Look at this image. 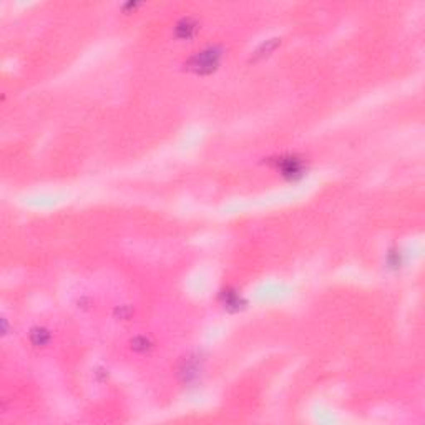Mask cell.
I'll return each instance as SVG.
<instances>
[{
  "mask_svg": "<svg viewBox=\"0 0 425 425\" xmlns=\"http://www.w3.org/2000/svg\"><path fill=\"white\" fill-rule=\"evenodd\" d=\"M239 302H241V299H239L238 294H231V292H226L224 304L228 305V308H238Z\"/></svg>",
  "mask_w": 425,
  "mask_h": 425,
  "instance_id": "5",
  "label": "cell"
},
{
  "mask_svg": "<svg viewBox=\"0 0 425 425\" xmlns=\"http://www.w3.org/2000/svg\"><path fill=\"white\" fill-rule=\"evenodd\" d=\"M49 339H50V334L46 332L45 329H33L32 330V342L35 344V345H45L46 342H49Z\"/></svg>",
  "mask_w": 425,
  "mask_h": 425,
  "instance_id": "4",
  "label": "cell"
},
{
  "mask_svg": "<svg viewBox=\"0 0 425 425\" xmlns=\"http://www.w3.org/2000/svg\"><path fill=\"white\" fill-rule=\"evenodd\" d=\"M219 58H221V52L218 49H206L203 52H198L195 57H191L188 66L195 73L204 75V73H211L212 70H216V66L219 65Z\"/></svg>",
  "mask_w": 425,
  "mask_h": 425,
  "instance_id": "1",
  "label": "cell"
},
{
  "mask_svg": "<svg viewBox=\"0 0 425 425\" xmlns=\"http://www.w3.org/2000/svg\"><path fill=\"white\" fill-rule=\"evenodd\" d=\"M196 29H198V25L193 22L191 18H183L181 22L176 25V35L179 38H190L195 35Z\"/></svg>",
  "mask_w": 425,
  "mask_h": 425,
  "instance_id": "3",
  "label": "cell"
},
{
  "mask_svg": "<svg viewBox=\"0 0 425 425\" xmlns=\"http://www.w3.org/2000/svg\"><path fill=\"white\" fill-rule=\"evenodd\" d=\"M276 168L279 170V173L289 181H296V179L302 178L305 168H304V161L302 158H299L296 155H284L274 159Z\"/></svg>",
  "mask_w": 425,
  "mask_h": 425,
  "instance_id": "2",
  "label": "cell"
}]
</instances>
